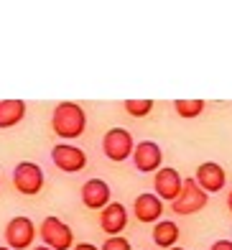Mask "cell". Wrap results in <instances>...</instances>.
Wrapping results in <instances>:
<instances>
[{
  "label": "cell",
  "instance_id": "cb8c5ba5",
  "mask_svg": "<svg viewBox=\"0 0 232 250\" xmlns=\"http://www.w3.org/2000/svg\"><path fill=\"white\" fill-rule=\"evenodd\" d=\"M169 250H184V248H169Z\"/></svg>",
  "mask_w": 232,
  "mask_h": 250
},
{
  "label": "cell",
  "instance_id": "7c38bea8",
  "mask_svg": "<svg viewBox=\"0 0 232 250\" xmlns=\"http://www.w3.org/2000/svg\"><path fill=\"white\" fill-rule=\"evenodd\" d=\"M110 187H107V181H102V179H87L84 184H82V204L87 209H105L107 204H110Z\"/></svg>",
  "mask_w": 232,
  "mask_h": 250
},
{
  "label": "cell",
  "instance_id": "5b68a950",
  "mask_svg": "<svg viewBox=\"0 0 232 250\" xmlns=\"http://www.w3.org/2000/svg\"><path fill=\"white\" fill-rule=\"evenodd\" d=\"M5 243L10 250H28L33 245V240H36V225H33L31 217H23V214H18V217H13L8 225H5Z\"/></svg>",
  "mask_w": 232,
  "mask_h": 250
},
{
  "label": "cell",
  "instance_id": "3957f363",
  "mask_svg": "<svg viewBox=\"0 0 232 250\" xmlns=\"http://www.w3.org/2000/svg\"><path fill=\"white\" fill-rule=\"evenodd\" d=\"M39 235H41L43 245H49L54 250H72L74 248V232H72V227H69L66 222H62L59 217H54V214L43 217Z\"/></svg>",
  "mask_w": 232,
  "mask_h": 250
},
{
  "label": "cell",
  "instance_id": "44dd1931",
  "mask_svg": "<svg viewBox=\"0 0 232 250\" xmlns=\"http://www.w3.org/2000/svg\"><path fill=\"white\" fill-rule=\"evenodd\" d=\"M227 209L232 212V191H230V194H227Z\"/></svg>",
  "mask_w": 232,
  "mask_h": 250
},
{
  "label": "cell",
  "instance_id": "9a60e30c",
  "mask_svg": "<svg viewBox=\"0 0 232 250\" xmlns=\"http://www.w3.org/2000/svg\"><path fill=\"white\" fill-rule=\"evenodd\" d=\"M26 118V102L23 100H0V130H8Z\"/></svg>",
  "mask_w": 232,
  "mask_h": 250
},
{
  "label": "cell",
  "instance_id": "ba28073f",
  "mask_svg": "<svg viewBox=\"0 0 232 250\" xmlns=\"http://www.w3.org/2000/svg\"><path fill=\"white\" fill-rule=\"evenodd\" d=\"M181 187H184V179H181V174L176 171V168H171V166H161L156 171V176H153V191L164 202L176 199Z\"/></svg>",
  "mask_w": 232,
  "mask_h": 250
},
{
  "label": "cell",
  "instance_id": "d6986e66",
  "mask_svg": "<svg viewBox=\"0 0 232 250\" xmlns=\"http://www.w3.org/2000/svg\"><path fill=\"white\" fill-rule=\"evenodd\" d=\"M210 250H232V240H217V243H212V248Z\"/></svg>",
  "mask_w": 232,
  "mask_h": 250
},
{
  "label": "cell",
  "instance_id": "ac0fdd59",
  "mask_svg": "<svg viewBox=\"0 0 232 250\" xmlns=\"http://www.w3.org/2000/svg\"><path fill=\"white\" fill-rule=\"evenodd\" d=\"M100 250H133V248H130V240H127V237H123V235H112V237H107V240L102 243Z\"/></svg>",
  "mask_w": 232,
  "mask_h": 250
},
{
  "label": "cell",
  "instance_id": "2e32d148",
  "mask_svg": "<svg viewBox=\"0 0 232 250\" xmlns=\"http://www.w3.org/2000/svg\"><path fill=\"white\" fill-rule=\"evenodd\" d=\"M173 110H176L181 118H187V120L199 118L204 112V100H176L173 102Z\"/></svg>",
  "mask_w": 232,
  "mask_h": 250
},
{
  "label": "cell",
  "instance_id": "ffe728a7",
  "mask_svg": "<svg viewBox=\"0 0 232 250\" xmlns=\"http://www.w3.org/2000/svg\"><path fill=\"white\" fill-rule=\"evenodd\" d=\"M72 250H100L97 245H92V243H79V245H74Z\"/></svg>",
  "mask_w": 232,
  "mask_h": 250
},
{
  "label": "cell",
  "instance_id": "7402d4cb",
  "mask_svg": "<svg viewBox=\"0 0 232 250\" xmlns=\"http://www.w3.org/2000/svg\"><path fill=\"white\" fill-rule=\"evenodd\" d=\"M31 250H54V248H49V245H36V248H31Z\"/></svg>",
  "mask_w": 232,
  "mask_h": 250
},
{
  "label": "cell",
  "instance_id": "7a4b0ae2",
  "mask_svg": "<svg viewBox=\"0 0 232 250\" xmlns=\"http://www.w3.org/2000/svg\"><path fill=\"white\" fill-rule=\"evenodd\" d=\"M207 202H210V194L196 184V179H184V187L179 191V197L171 202V209L176 214H196L207 207Z\"/></svg>",
  "mask_w": 232,
  "mask_h": 250
},
{
  "label": "cell",
  "instance_id": "5bb4252c",
  "mask_svg": "<svg viewBox=\"0 0 232 250\" xmlns=\"http://www.w3.org/2000/svg\"><path fill=\"white\" fill-rule=\"evenodd\" d=\"M179 225L173 222V220H158L153 225V243L161 248V250H169V248H176L179 243Z\"/></svg>",
  "mask_w": 232,
  "mask_h": 250
},
{
  "label": "cell",
  "instance_id": "8992f818",
  "mask_svg": "<svg viewBox=\"0 0 232 250\" xmlns=\"http://www.w3.org/2000/svg\"><path fill=\"white\" fill-rule=\"evenodd\" d=\"M43 171L39 164L33 161H21L16 168H13V187L21 191V194L26 197H33L39 194V191L43 189Z\"/></svg>",
  "mask_w": 232,
  "mask_h": 250
},
{
  "label": "cell",
  "instance_id": "52a82bcc",
  "mask_svg": "<svg viewBox=\"0 0 232 250\" xmlns=\"http://www.w3.org/2000/svg\"><path fill=\"white\" fill-rule=\"evenodd\" d=\"M51 161L59 171L77 174L87 166V153L82 148H77V146H72V143H59L51 148Z\"/></svg>",
  "mask_w": 232,
  "mask_h": 250
},
{
  "label": "cell",
  "instance_id": "9c48e42d",
  "mask_svg": "<svg viewBox=\"0 0 232 250\" xmlns=\"http://www.w3.org/2000/svg\"><path fill=\"white\" fill-rule=\"evenodd\" d=\"M161 161H164V151L156 141H141L135 143V151H133V164L141 174H148V171H158L161 168Z\"/></svg>",
  "mask_w": 232,
  "mask_h": 250
},
{
  "label": "cell",
  "instance_id": "6da1fadb",
  "mask_svg": "<svg viewBox=\"0 0 232 250\" xmlns=\"http://www.w3.org/2000/svg\"><path fill=\"white\" fill-rule=\"evenodd\" d=\"M87 128V112L77 102H59L51 112V130L64 141H74Z\"/></svg>",
  "mask_w": 232,
  "mask_h": 250
},
{
  "label": "cell",
  "instance_id": "8fae6325",
  "mask_svg": "<svg viewBox=\"0 0 232 250\" xmlns=\"http://www.w3.org/2000/svg\"><path fill=\"white\" fill-rule=\"evenodd\" d=\"M133 212L141 222H158L161 214H164V199H161L156 191H143L138 194L133 202Z\"/></svg>",
  "mask_w": 232,
  "mask_h": 250
},
{
  "label": "cell",
  "instance_id": "4fadbf2b",
  "mask_svg": "<svg viewBox=\"0 0 232 250\" xmlns=\"http://www.w3.org/2000/svg\"><path fill=\"white\" fill-rule=\"evenodd\" d=\"M127 225V209L123 202H110L105 209L100 212V227L102 232H107L110 237L112 235H120Z\"/></svg>",
  "mask_w": 232,
  "mask_h": 250
},
{
  "label": "cell",
  "instance_id": "30bf717a",
  "mask_svg": "<svg viewBox=\"0 0 232 250\" xmlns=\"http://www.w3.org/2000/svg\"><path fill=\"white\" fill-rule=\"evenodd\" d=\"M196 184H199L207 194H214V191H222L225 189V181H227V174H225V168L219 166L217 161H204L196 166Z\"/></svg>",
  "mask_w": 232,
  "mask_h": 250
},
{
  "label": "cell",
  "instance_id": "603a6c76",
  "mask_svg": "<svg viewBox=\"0 0 232 250\" xmlns=\"http://www.w3.org/2000/svg\"><path fill=\"white\" fill-rule=\"evenodd\" d=\"M0 250H10V248H8V245H0Z\"/></svg>",
  "mask_w": 232,
  "mask_h": 250
},
{
  "label": "cell",
  "instance_id": "277c9868",
  "mask_svg": "<svg viewBox=\"0 0 232 250\" xmlns=\"http://www.w3.org/2000/svg\"><path fill=\"white\" fill-rule=\"evenodd\" d=\"M133 151H135V141H133L130 130H125V128H110L105 133V138H102V153L115 164L130 158Z\"/></svg>",
  "mask_w": 232,
  "mask_h": 250
},
{
  "label": "cell",
  "instance_id": "e0dca14e",
  "mask_svg": "<svg viewBox=\"0 0 232 250\" xmlns=\"http://www.w3.org/2000/svg\"><path fill=\"white\" fill-rule=\"evenodd\" d=\"M123 107H125L127 115H133V118H146V115H150V110H153V100H125Z\"/></svg>",
  "mask_w": 232,
  "mask_h": 250
}]
</instances>
